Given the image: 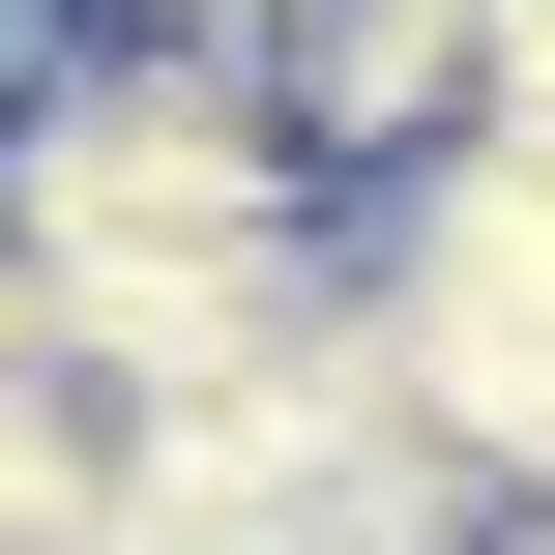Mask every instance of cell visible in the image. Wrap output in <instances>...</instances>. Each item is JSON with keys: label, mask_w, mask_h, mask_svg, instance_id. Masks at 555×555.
I'll use <instances>...</instances> for the list:
<instances>
[{"label": "cell", "mask_w": 555, "mask_h": 555, "mask_svg": "<svg viewBox=\"0 0 555 555\" xmlns=\"http://www.w3.org/2000/svg\"><path fill=\"white\" fill-rule=\"evenodd\" d=\"M0 263H29V322H59L117 410H176V380L322 351V322L380 293V205L293 146V88H263V59L59 29V59H29V117H0Z\"/></svg>", "instance_id": "cell-1"}, {"label": "cell", "mask_w": 555, "mask_h": 555, "mask_svg": "<svg viewBox=\"0 0 555 555\" xmlns=\"http://www.w3.org/2000/svg\"><path fill=\"white\" fill-rule=\"evenodd\" d=\"M380 380H410L498 498H555V176L527 146H468V176L380 205Z\"/></svg>", "instance_id": "cell-2"}, {"label": "cell", "mask_w": 555, "mask_h": 555, "mask_svg": "<svg viewBox=\"0 0 555 555\" xmlns=\"http://www.w3.org/2000/svg\"><path fill=\"white\" fill-rule=\"evenodd\" d=\"M59 29H88V0H0V117H29V59H59Z\"/></svg>", "instance_id": "cell-3"}]
</instances>
